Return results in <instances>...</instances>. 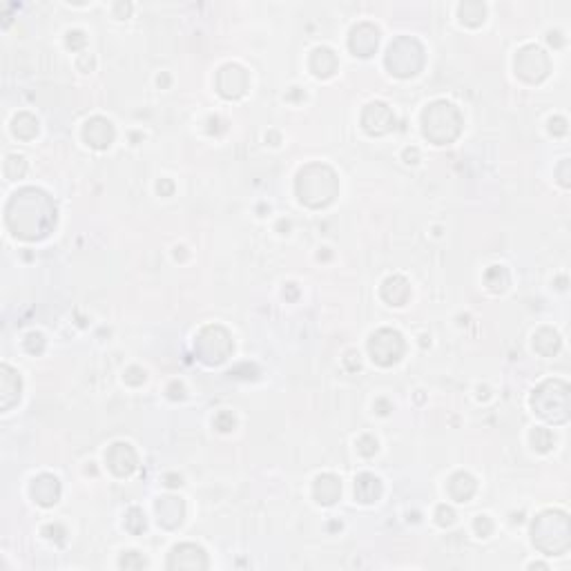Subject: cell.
I'll list each match as a JSON object with an SVG mask.
<instances>
[{
	"instance_id": "6da1fadb",
	"label": "cell",
	"mask_w": 571,
	"mask_h": 571,
	"mask_svg": "<svg viewBox=\"0 0 571 571\" xmlns=\"http://www.w3.org/2000/svg\"><path fill=\"white\" fill-rule=\"evenodd\" d=\"M370 355L373 359L377 361L382 366H389L393 361H398L402 350H404V342L400 333H393V331H380L377 335H373L370 339Z\"/></svg>"
},
{
	"instance_id": "7a4b0ae2",
	"label": "cell",
	"mask_w": 571,
	"mask_h": 571,
	"mask_svg": "<svg viewBox=\"0 0 571 571\" xmlns=\"http://www.w3.org/2000/svg\"><path fill=\"white\" fill-rule=\"evenodd\" d=\"M112 136H114V130H112V125H109V120H105V118H94L85 127V139L94 148H107Z\"/></svg>"
},
{
	"instance_id": "3957f363",
	"label": "cell",
	"mask_w": 571,
	"mask_h": 571,
	"mask_svg": "<svg viewBox=\"0 0 571 571\" xmlns=\"http://www.w3.org/2000/svg\"><path fill=\"white\" fill-rule=\"evenodd\" d=\"M109 464H112V469L118 476H127L130 471H134L136 457L127 444H116L112 451H109Z\"/></svg>"
},
{
	"instance_id": "277c9868",
	"label": "cell",
	"mask_w": 571,
	"mask_h": 571,
	"mask_svg": "<svg viewBox=\"0 0 571 571\" xmlns=\"http://www.w3.org/2000/svg\"><path fill=\"white\" fill-rule=\"evenodd\" d=\"M339 491H342V487H339V482L333 476H324L317 480V485H315V496L324 504H333L339 496Z\"/></svg>"
},
{
	"instance_id": "5b68a950",
	"label": "cell",
	"mask_w": 571,
	"mask_h": 571,
	"mask_svg": "<svg viewBox=\"0 0 571 571\" xmlns=\"http://www.w3.org/2000/svg\"><path fill=\"white\" fill-rule=\"evenodd\" d=\"M353 36H359V40H353L350 38V49H353L355 54H359V56H370L373 52H375L377 47V29H370L368 31V36L361 34V27L353 31Z\"/></svg>"
},
{
	"instance_id": "8992f818",
	"label": "cell",
	"mask_w": 571,
	"mask_h": 571,
	"mask_svg": "<svg viewBox=\"0 0 571 571\" xmlns=\"http://www.w3.org/2000/svg\"><path fill=\"white\" fill-rule=\"evenodd\" d=\"M355 493H357V498L361 502H373L380 496V480L368 476V474L359 476L357 485H355Z\"/></svg>"
}]
</instances>
